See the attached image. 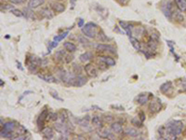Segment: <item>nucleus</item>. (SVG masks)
<instances>
[{
  "label": "nucleus",
  "mask_w": 186,
  "mask_h": 140,
  "mask_svg": "<svg viewBox=\"0 0 186 140\" xmlns=\"http://www.w3.org/2000/svg\"><path fill=\"white\" fill-rule=\"evenodd\" d=\"M98 38H99V40H101V41H102V42H104V41H107L108 40V37L103 34V32H99V35H98Z\"/></svg>",
  "instance_id": "29"
},
{
  "label": "nucleus",
  "mask_w": 186,
  "mask_h": 140,
  "mask_svg": "<svg viewBox=\"0 0 186 140\" xmlns=\"http://www.w3.org/2000/svg\"><path fill=\"white\" fill-rule=\"evenodd\" d=\"M117 2H119L122 5H127L128 3V0H116Z\"/></svg>",
  "instance_id": "38"
},
{
  "label": "nucleus",
  "mask_w": 186,
  "mask_h": 140,
  "mask_svg": "<svg viewBox=\"0 0 186 140\" xmlns=\"http://www.w3.org/2000/svg\"><path fill=\"white\" fill-rule=\"evenodd\" d=\"M42 134L46 139H51L54 136V131L50 127H45L42 129Z\"/></svg>",
  "instance_id": "9"
},
{
  "label": "nucleus",
  "mask_w": 186,
  "mask_h": 140,
  "mask_svg": "<svg viewBox=\"0 0 186 140\" xmlns=\"http://www.w3.org/2000/svg\"><path fill=\"white\" fill-rule=\"evenodd\" d=\"M149 109H150L151 113H157L161 109V103L158 100L152 101L150 106H149Z\"/></svg>",
  "instance_id": "10"
},
{
  "label": "nucleus",
  "mask_w": 186,
  "mask_h": 140,
  "mask_svg": "<svg viewBox=\"0 0 186 140\" xmlns=\"http://www.w3.org/2000/svg\"><path fill=\"white\" fill-rule=\"evenodd\" d=\"M102 61L104 62V64H105L106 65L113 66V65L115 64V61H114L113 58H111V57H105V56H103V57L102 58Z\"/></svg>",
  "instance_id": "23"
},
{
  "label": "nucleus",
  "mask_w": 186,
  "mask_h": 140,
  "mask_svg": "<svg viewBox=\"0 0 186 140\" xmlns=\"http://www.w3.org/2000/svg\"><path fill=\"white\" fill-rule=\"evenodd\" d=\"M87 83V79L83 76H76L73 79V80L70 82V85L75 87H81Z\"/></svg>",
  "instance_id": "4"
},
{
  "label": "nucleus",
  "mask_w": 186,
  "mask_h": 140,
  "mask_svg": "<svg viewBox=\"0 0 186 140\" xmlns=\"http://www.w3.org/2000/svg\"><path fill=\"white\" fill-rule=\"evenodd\" d=\"M78 27H83L84 26V20L83 19H79V21H78Z\"/></svg>",
  "instance_id": "39"
},
{
  "label": "nucleus",
  "mask_w": 186,
  "mask_h": 140,
  "mask_svg": "<svg viewBox=\"0 0 186 140\" xmlns=\"http://www.w3.org/2000/svg\"><path fill=\"white\" fill-rule=\"evenodd\" d=\"M129 40H130L132 46L134 47V48H135L137 51L141 50V45H140V42L138 41L137 38H135V37H129Z\"/></svg>",
  "instance_id": "25"
},
{
  "label": "nucleus",
  "mask_w": 186,
  "mask_h": 140,
  "mask_svg": "<svg viewBox=\"0 0 186 140\" xmlns=\"http://www.w3.org/2000/svg\"><path fill=\"white\" fill-rule=\"evenodd\" d=\"M91 122L93 125L98 127V128H102V120L100 118L99 116H93L92 119H91Z\"/></svg>",
  "instance_id": "18"
},
{
  "label": "nucleus",
  "mask_w": 186,
  "mask_h": 140,
  "mask_svg": "<svg viewBox=\"0 0 186 140\" xmlns=\"http://www.w3.org/2000/svg\"><path fill=\"white\" fill-rule=\"evenodd\" d=\"M43 4H44V0H30L28 6L30 9H37Z\"/></svg>",
  "instance_id": "16"
},
{
  "label": "nucleus",
  "mask_w": 186,
  "mask_h": 140,
  "mask_svg": "<svg viewBox=\"0 0 186 140\" xmlns=\"http://www.w3.org/2000/svg\"><path fill=\"white\" fill-rule=\"evenodd\" d=\"M119 23H120V25L122 26V28H124V29L126 30V32L128 33V35L130 37V36H131V31H130V29H131V25L129 26V25H128V22H125V21H120Z\"/></svg>",
  "instance_id": "24"
},
{
  "label": "nucleus",
  "mask_w": 186,
  "mask_h": 140,
  "mask_svg": "<svg viewBox=\"0 0 186 140\" xmlns=\"http://www.w3.org/2000/svg\"><path fill=\"white\" fill-rule=\"evenodd\" d=\"M63 47H64V49L69 52H75L76 51V46L72 42H64Z\"/></svg>",
  "instance_id": "14"
},
{
  "label": "nucleus",
  "mask_w": 186,
  "mask_h": 140,
  "mask_svg": "<svg viewBox=\"0 0 186 140\" xmlns=\"http://www.w3.org/2000/svg\"><path fill=\"white\" fill-rule=\"evenodd\" d=\"M13 10V6L12 5H8V4H5L4 6L2 5L1 6V10Z\"/></svg>",
  "instance_id": "33"
},
{
  "label": "nucleus",
  "mask_w": 186,
  "mask_h": 140,
  "mask_svg": "<svg viewBox=\"0 0 186 140\" xmlns=\"http://www.w3.org/2000/svg\"><path fill=\"white\" fill-rule=\"evenodd\" d=\"M92 57H93V54L91 52H87L81 54L80 57H79V59L83 63H87L88 61H90L92 59Z\"/></svg>",
  "instance_id": "19"
},
{
  "label": "nucleus",
  "mask_w": 186,
  "mask_h": 140,
  "mask_svg": "<svg viewBox=\"0 0 186 140\" xmlns=\"http://www.w3.org/2000/svg\"><path fill=\"white\" fill-rule=\"evenodd\" d=\"M51 9L55 11V12H58V13H61V12H63L64 10H65V6L61 3H58V2H53L51 3Z\"/></svg>",
  "instance_id": "11"
},
{
  "label": "nucleus",
  "mask_w": 186,
  "mask_h": 140,
  "mask_svg": "<svg viewBox=\"0 0 186 140\" xmlns=\"http://www.w3.org/2000/svg\"><path fill=\"white\" fill-rule=\"evenodd\" d=\"M103 120H104L105 122H113V118L112 116H110V115H106V116H104V117H103Z\"/></svg>",
  "instance_id": "35"
},
{
  "label": "nucleus",
  "mask_w": 186,
  "mask_h": 140,
  "mask_svg": "<svg viewBox=\"0 0 186 140\" xmlns=\"http://www.w3.org/2000/svg\"><path fill=\"white\" fill-rule=\"evenodd\" d=\"M111 130L115 134H120L123 132V127L119 122H113L111 124Z\"/></svg>",
  "instance_id": "15"
},
{
  "label": "nucleus",
  "mask_w": 186,
  "mask_h": 140,
  "mask_svg": "<svg viewBox=\"0 0 186 140\" xmlns=\"http://www.w3.org/2000/svg\"><path fill=\"white\" fill-rule=\"evenodd\" d=\"M38 77L43 80L46 82H49V83H57L58 80H56L55 77L51 76V75H38Z\"/></svg>",
  "instance_id": "13"
},
{
  "label": "nucleus",
  "mask_w": 186,
  "mask_h": 140,
  "mask_svg": "<svg viewBox=\"0 0 186 140\" xmlns=\"http://www.w3.org/2000/svg\"><path fill=\"white\" fill-rule=\"evenodd\" d=\"M181 83V88H182V91L186 92V80H182L180 81Z\"/></svg>",
  "instance_id": "36"
},
{
  "label": "nucleus",
  "mask_w": 186,
  "mask_h": 140,
  "mask_svg": "<svg viewBox=\"0 0 186 140\" xmlns=\"http://www.w3.org/2000/svg\"><path fill=\"white\" fill-rule=\"evenodd\" d=\"M18 68H20V70H22V67H21V65H20V63H18Z\"/></svg>",
  "instance_id": "41"
},
{
  "label": "nucleus",
  "mask_w": 186,
  "mask_h": 140,
  "mask_svg": "<svg viewBox=\"0 0 186 140\" xmlns=\"http://www.w3.org/2000/svg\"><path fill=\"white\" fill-rule=\"evenodd\" d=\"M99 135L102 138H113V135L111 134V132L107 129H102L99 131Z\"/></svg>",
  "instance_id": "20"
},
{
  "label": "nucleus",
  "mask_w": 186,
  "mask_h": 140,
  "mask_svg": "<svg viewBox=\"0 0 186 140\" xmlns=\"http://www.w3.org/2000/svg\"><path fill=\"white\" fill-rule=\"evenodd\" d=\"M183 129V123L180 121H171L167 125V134L171 137L174 138L177 135H180Z\"/></svg>",
  "instance_id": "1"
},
{
  "label": "nucleus",
  "mask_w": 186,
  "mask_h": 140,
  "mask_svg": "<svg viewBox=\"0 0 186 140\" xmlns=\"http://www.w3.org/2000/svg\"><path fill=\"white\" fill-rule=\"evenodd\" d=\"M50 93H51V95H52V96H53L54 98H56L57 100H60V101H61V98H60V97H59V96L57 95V92H54V91H51V92H50Z\"/></svg>",
  "instance_id": "37"
},
{
  "label": "nucleus",
  "mask_w": 186,
  "mask_h": 140,
  "mask_svg": "<svg viewBox=\"0 0 186 140\" xmlns=\"http://www.w3.org/2000/svg\"><path fill=\"white\" fill-rule=\"evenodd\" d=\"M12 4H17V5H21L26 2V0H9Z\"/></svg>",
  "instance_id": "32"
},
{
  "label": "nucleus",
  "mask_w": 186,
  "mask_h": 140,
  "mask_svg": "<svg viewBox=\"0 0 186 140\" xmlns=\"http://www.w3.org/2000/svg\"><path fill=\"white\" fill-rule=\"evenodd\" d=\"M171 90H172V83H171L170 81H168V82L163 83V84L160 86V91H161L163 93H169Z\"/></svg>",
  "instance_id": "12"
},
{
  "label": "nucleus",
  "mask_w": 186,
  "mask_h": 140,
  "mask_svg": "<svg viewBox=\"0 0 186 140\" xmlns=\"http://www.w3.org/2000/svg\"><path fill=\"white\" fill-rule=\"evenodd\" d=\"M49 117V112L46 109H45L39 116V118L37 119V125L39 126V128H42L43 129V125H44V122L46 120V118Z\"/></svg>",
  "instance_id": "7"
},
{
  "label": "nucleus",
  "mask_w": 186,
  "mask_h": 140,
  "mask_svg": "<svg viewBox=\"0 0 186 140\" xmlns=\"http://www.w3.org/2000/svg\"><path fill=\"white\" fill-rule=\"evenodd\" d=\"M148 101H149V93H146V92L140 93L136 98V102L141 106L146 104Z\"/></svg>",
  "instance_id": "5"
},
{
  "label": "nucleus",
  "mask_w": 186,
  "mask_h": 140,
  "mask_svg": "<svg viewBox=\"0 0 186 140\" xmlns=\"http://www.w3.org/2000/svg\"><path fill=\"white\" fill-rule=\"evenodd\" d=\"M175 3L180 10L181 11L186 10V0H175Z\"/></svg>",
  "instance_id": "21"
},
{
  "label": "nucleus",
  "mask_w": 186,
  "mask_h": 140,
  "mask_svg": "<svg viewBox=\"0 0 186 140\" xmlns=\"http://www.w3.org/2000/svg\"><path fill=\"white\" fill-rule=\"evenodd\" d=\"M39 13H40V15H41L43 18L48 19V20H50V19H52V18L54 17L53 12H52L49 8H44V9H42V10L39 11Z\"/></svg>",
  "instance_id": "8"
},
{
  "label": "nucleus",
  "mask_w": 186,
  "mask_h": 140,
  "mask_svg": "<svg viewBox=\"0 0 186 140\" xmlns=\"http://www.w3.org/2000/svg\"><path fill=\"white\" fill-rule=\"evenodd\" d=\"M85 70H86V73L87 74V76L90 77V78H95V77L98 76V70L92 64H86Z\"/></svg>",
  "instance_id": "3"
},
{
  "label": "nucleus",
  "mask_w": 186,
  "mask_h": 140,
  "mask_svg": "<svg viewBox=\"0 0 186 140\" xmlns=\"http://www.w3.org/2000/svg\"><path fill=\"white\" fill-rule=\"evenodd\" d=\"M125 134H128V136H131V137H137L140 134V133L138 132V130L135 129V128H132V127H128L125 130Z\"/></svg>",
  "instance_id": "17"
},
{
  "label": "nucleus",
  "mask_w": 186,
  "mask_h": 140,
  "mask_svg": "<svg viewBox=\"0 0 186 140\" xmlns=\"http://www.w3.org/2000/svg\"><path fill=\"white\" fill-rule=\"evenodd\" d=\"M97 50L101 51V52H109L111 53L115 52V49L113 48V47L111 46V45H107V44H99V45H97Z\"/></svg>",
  "instance_id": "6"
},
{
  "label": "nucleus",
  "mask_w": 186,
  "mask_h": 140,
  "mask_svg": "<svg viewBox=\"0 0 186 140\" xmlns=\"http://www.w3.org/2000/svg\"><path fill=\"white\" fill-rule=\"evenodd\" d=\"M10 12L13 14V15H15V16H17V17H22L23 16V12H21L20 10H16V9H13V10H10Z\"/></svg>",
  "instance_id": "28"
},
{
  "label": "nucleus",
  "mask_w": 186,
  "mask_h": 140,
  "mask_svg": "<svg viewBox=\"0 0 186 140\" xmlns=\"http://www.w3.org/2000/svg\"><path fill=\"white\" fill-rule=\"evenodd\" d=\"M140 115H141V121H142V122H143V121H144V119H145V117H144L143 113L142 112V113H141V114H140Z\"/></svg>",
  "instance_id": "40"
},
{
  "label": "nucleus",
  "mask_w": 186,
  "mask_h": 140,
  "mask_svg": "<svg viewBox=\"0 0 186 140\" xmlns=\"http://www.w3.org/2000/svg\"><path fill=\"white\" fill-rule=\"evenodd\" d=\"M23 16H24L28 20H35V14L29 9H24V10H23Z\"/></svg>",
  "instance_id": "22"
},
{
  "label": "nucleus",
  "mask_w": 186,
  "mask_h": 140,
  "mask_svg": "<svg viewBox=\"0 0 186 140\" xmlns=\"http://www.w3.org/2000/svg\"><path fill=\"white\" fill-rule=\"evenodd\" d=\"M68 34V32H65V33H63V34H61V36H59V37H54V41H56V42H59V41H61V40H62L65 37H66V35Z\"/></svg>",
  "instance_id": "30"
},
{
  "label": "nucleus",
  "mask_w": 186,
  "mask_h": 140,
  "mask_svg": "<svg viewBox=\"0 0 186 140\" xmlns=\"http://www.w3.org/2000/svg\"><path fill=\"white\" fill-rule=\"evenodd\" d=\"M60 118H61V122H63V123H65V122H68V117H67L65 111H61V112L60 113Z\"/></svg>",
  "instance_id": "26"
},
{
  "label": "nucleus",
  "mask_w": 186,
  "mask_h": 140,
  "mask_svg": "<svg viewBox=\"0 0 186 140\" xmlns=\"http://www.w3.org/2000/svg\"><path fill=\"white\" fill-rule=\"evenodd\" d=\"M131 122H132V124H134V125L137 126V127H142V126H143V122H142V121H140L138 118H134V119H132Z\"/></svg>",
  "instance_id": "27"
},
{
  "label": "nucleus",
  "mask_w": 186,
  "mask_h": 140,
  "mask_svg": "<svg viewBox=\"0 0 186 140\" xmlns=\"http://www.w3.org/2000/svg\"><path fill=\"white\" fill-rule=\"evenodd\" d=\"M49 117H50V119L51 121H56L58 119V114L57 113H50V114H49Z\"/></svg>",
  "instance_id": "34"
},
{
  "label": "nucleus",
  "mask_w": 186,
  "mask_h": 140,
  "mask_svg": "<svg viewBox=\"0 0 186 140\" xmlns=\"http://www.w3.org/2000/svg\"><path fill=\"white\" fill-rule=\"evenodd\" d=\"M82 33L89 38L95 37L98 33V25L96 23L88 22L82 27Z\"/></svg>",
  "instance_id": "2"
},
{
  "label": "nucleus",
  "mask_w": 186,
  "mask_h": 140,
  "mask_svg": "<svg viewBox=\"0 0 186 140\" xmlns=\"http://www.w3.org/2000/svg\"><path fill=\"white\" fill-rule=\"evenodd\" d=\"M175 19L178 21H183V16L180 13V12H176L175 11Z\"/></svg>",
  "instance_id": "31"
}]
</instances>
